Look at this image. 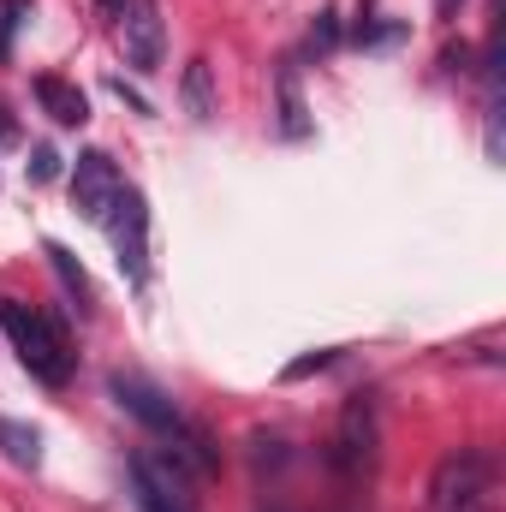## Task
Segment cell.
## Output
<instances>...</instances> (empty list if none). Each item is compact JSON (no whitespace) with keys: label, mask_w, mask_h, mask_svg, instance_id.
<instances>
[{"label":"cell","mask_w":506,"mask_h":512,"mask_svg":"<svg viewBox=\"0 0 506 512\" xmlns=\"http://www.w3.org/2000/svg\"><path fill=\"white\" fill-rule=\"evenodd\" d=\"M108 393L126 405L143 429H155L161 441H179V435L191 429V417H185V411H179L161 387L149 382V376H137V370H114V376H108Z\"/></svg>","instance_id":"277c9868"},{"label":"cell","mask_w":506,"mask_h":512,"mask_svg":"<svg viewBox=\"0 0 506 512\" xmlns=\"http://www.w3.org/2000/svg\"><path fill=\"white\" fill-rule=\"evenodd\" d=\"M0 453L12 459V465H42V435L30 429V423H12V417H0Z\"/></svg>","instance_id":"7c38bea8"},{"label":"cell","mask_w":506,"mask_h":512,"mask_svg":"<svg viewBox=\"0 0 506 512\" xmlns=\"http://www.w3.org/2000/svg\"><path fill=\"white\" fill-rule=\"evenodd\" d=\"M179 96H185V114H191V120H215V66H209L203 54L185 66V84H179Z\"/></svg>","instance_id":"8fae6325"},{"label":"cell","mask_w":506,"mask_h":512,"mask_svg":"<svg viewBox=\"0 0 506 512\" xmlns=\"http://www.w3.org/2000/svg\"><path fill=\"white\" fill-rule=\"evenodd\" d=\"M274 90H280V131H286V137H304V131H310V108H304V90H298V66H292V60H280Z\"/></svg>","instance_id":"30bf717a"},{"label":"cell","mask_w":506,"mask_h":512,"mask_svg":"<svg viewBox=\"0 0 506 512\" xmlns=\"http://www.w3.org/2000/svg\"><path fill=\"white\" fill-rule=\"evenodd\" d=\"M334 364V352H316V358H298V364H286V382H304V376H316V370H328Z\"/></svg>","instance_id":"ac0fdd59"},{"label":"cell","mask_w":506,"mask_h":512,"mask_svg":"<svg viewBox=\"0 0 506 512\" xmlns=\"http://www.w3.org/2000/svg\"><path fill=\"white\" fill-rule=\"evenodd\" d=\"M0 328H6L18 364H24L36 382H48V387L72 382V340H66L42 310H30V304H18V298H0Z\"/></svg>","instance_id":"6da1fadb"},{"label":"cell","mask_w":506,"mask_h":512,"mask_svg":"<svg viewBox=\"0 0 506 512\" xmlns=\"http://www.w3.org/2000/svg\"><path fill=\"white\" fill-rule=\"evenodd\" d=\"M36 102H42V114L54 120V126H84L90 120V102H84V90L78 84H66V78H36Z\"/></svg>","instance_id":"9c48e42d"},{"label":"cell","mask_w":506,"mask_h":512,"mask_svg":"<svg viewBox=\"0 0 506 512\" xmlns=\"http://www.w3.org/2000/svg\"><path fill=\"white\" fill-rule=\"evenodd\" d=\"M453 6H465V0H435V18H453Z\"/></svg>","instance_id":"d6986e66"},{"label":"cell","mask_w":506,"mask_h":512,"mask_svg":"<svg viewBox=\"0 0 506 512\" xmlns=\"http://www.w3.org/2000/svg\"><path fill=\"white\" fill-rule=\"evenodd\" d=\"M131 495L137 512H197L185 495V471L173 459H131Z\"/></svg>","instance_id":"8992f818"},{"label":"cell","mask_w":506,"mask_h":512,"mask_svg":"<svg viewBox=\"0 0 506 512\" xmlns=\"http://www.w3.org/2000/svg\"><path fill=\"white\" fill-rule=\"evenodd\" d=\"M24 12H30V0H0V60H12V36H18Z\"/></svg>","instance_id":"5bb4252c"},{"label":"cell","mask_w":506,"mask_h":512,"mask_svg":"<svg viewBox=\"0 0 506 512\" xmlns=\"http://www.w3.org/2000/svg\"><path fill=\"white\" fill-rule=\"evenodd\" d=\"M334 459H340V471H364V465L376 459V405H370L364 393H358V399H346V411H340Z\"/></svg>","instance_id":"ba28073f"},{"label":"cell","mask_w":506,"mask_h":512,"mask_svg":"<svg viewBox=\"0 0 506 512\" xmlns=\"http://www.w3.org/2000/svg\"><path fill=\"white\" fill-rule=\"evenodd\" d=\"M102 227H108V239H114L120 274H126L131 286H143V280H149V203H143L137 185H120V197H114V209H108Z\"/></svg>","instance_id":"3957f363"},{"label":"cell","mask_w":506,"mask_h":512,"mask_svg":"<svg viewBox=\"0 0 506 512\" xmlns=\"http://www.w3.org/2000/svg\"><path fill=\"white\" fill-rule=\"evenodd\" d=\"M120 167H114V155L108 149H84L78 155V167H72V209H78V221H108V209H114V197H120Z\"/></svg>","instance_id":"5b68a950"},{"label":"cell","mask_w":506,"mask_h":512,"mask_svg":"<svg viewBox=\"0 0 506 512\" xmlns=\"http://www.w3.org/2000/svg\"><path fill=\"white\" fill-rule=\"evenodd\" d=\"M102 6H108V12H114V18H120V12H126V0H102Z\"/></svg>","instance_id":"ffe728a7"},{"label":"cell","mask_w":506,"mask_h":512,"mask_svg":"<svg viewBox=\"0 0 506 512\" xmlns=\"http://www.w3.org/2000/svg\"><path fill=\"white\" fill-rule=\"evenodd\" d=\"M120 42H126V60L137 72H155V66H161V54H167L161 0H126V12H120Z\"/></svg>","instance_id":"52a82bcc"},{"label":"cell","mask_w":506,"mask_h":512,"mask_svg":"<svg viewBox=\"0 0 506 512\" xmlns=\"http://www.w3.org/2000/svg\"><path fill=\"white\" fill-rule=\"evenodd\" d=\"M429 512H501L495 495V459L483 447H459L429 477Z\"/></svg>","instance_id":"7a4b0ae2"},{"label":"cell","mask_w":506,"mask_h":512,"mask_svg":"<svg viewBox=\"0 0 506 512\" xmlns=\"http://www.w3.org/2000/svg\"><path fill=\"white\" fill-rule=\"evenodd\" d=\"M48 262H54V274H60V286H66V292L78 298V310H90V298H96V292H90V274L78 268V256L66 251V245H48Z\"/></svg>","instance_id":"4fadbf2b"},{"label":"cell","mask_w":506,"mask_h":512,"mask_svg":"<svg viewBox=\"0 0 506 512\" xmlns=\"http://www.w3.org/2000/svg\"><path fill=\"white\" fill-rule=\"evenodd\" d=\"M334 42H340V18H334V12H316V24H310V48L328 54Z\"/></svg>","instance_id":"9a60e30c"},{"label":"cell","mask_w":506,"mask_h":512,"mask_svg":"<svg viewBox=\"0 0 506 512\" xmlns=\"http://www.w3.org/2000/svg\"><path fill=\"white\" fill-rule=\"evenodd\" d=\"M54 173H60V155H54L48 143H36V149H30V179L42 185V179H54Z\"/></svg>","instance_id":"2e32d148"},{"label":"cell","mask_w":506,"mask_h":512,"mask_svg":"<svg viewBox=\"0 0 506 512\" xmlns=\"http://www.w3.org/2000/svg\"><path fill=\"white\" fill-rule=\"evenodd\" d=\"M399 30H405V24H370V18H364V24H358V42H364V48H381V42H393Z\"/></svg>","instance_id":"e0dca14e"}]
</instances>
